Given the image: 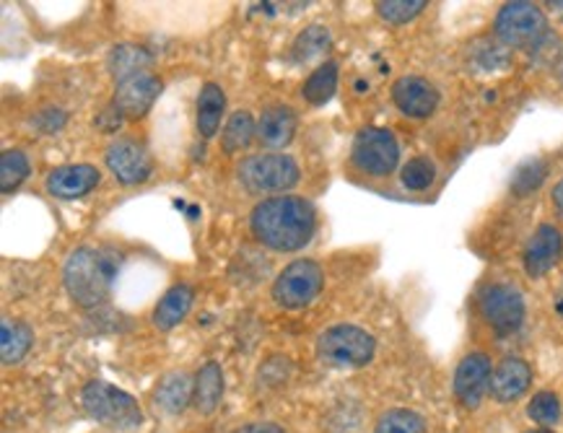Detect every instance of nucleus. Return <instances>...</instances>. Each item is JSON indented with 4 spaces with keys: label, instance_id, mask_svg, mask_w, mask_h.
Wrapping results in <instances>:
<instances>
[{
    "label": "nucleus",
    "instance_id": "1",
    "mask_svg": "<svg viewBox=\"0 0 563 433\" xmlns=\"http://www.w3.org/2000/svg\"><path fill=\"white\" fill-rule=\"evenodd\" d=\"M250 229L255 240L273 252L305 249L317 231V211L299 195H276L255 206Z\"/></svg>",
    "mask_w": 563,
    "mask_h": 433
},
{
    "label": "nucleus",
    "instance_id": "2",
    "mask_svg": "<svg viewBox=\"0 0 563 433\" xmlns=\"http://www.w3.org/2000/svg\"><path fill=\"white\" fill-rule=\"evenodd\" d=\"M122 257L104 247H78L63 265V286L84 309H97L112 299Z\"/></svg>",
    "mask_w": 563,
    "mask_h": 433
},
{
    "label": "nucleus",
    "instance_id": "3",
    "mask_svg": "<svg viewBox=\"0 0 563 433\" xmlns=\"http://www.w3.org/2000/svg\"><path fill=\"white\" fill-rule=\"evenodd\" d=\"M84 410L93 421L112 431H139L143 425V410L133 395L110 385V381H89L81 392Z\"/></svg>",
    "mask_w": 563,
    "mask_h": 433
},
{
    "label": "nucleus",
    "instance_id": "4",
    "mask_svg": "<svg viewBox=\"0 0 563 433\" xmlns=\"http://www.w3.org/2000/svg\"><path fill=\"white\" fill-rule=\"evenodd\" d=\"M494 34L504 47L511 49H536L543 45L551 34L545 11L527 0H511L504 3L494 19Z\"/></svg>",
    "mask_w": 563,
    "mask_h": 433
},
{
    "label": "nucleus",
    "instance_id": "5",
    "mask_svg": "<svg viewBox=\"0 0 563 433\" xmlns=\"http://www.w3.org/2000/svg\"><path fill=\"white\" fill-rule=\"evenodd\" d=\"M377 353V341L372 332L356 324H335L324 330L317 341V356L322 364L338 366V369H358L366 366Z\"/></svg>",
    "mask_w": 563,
    "mask_h": 433
},
{
    "label": "nucleus",
    "instance_id": "6",
    "mask_svg": "<svg viewBox=\"0 0 563 433\" xmlns=\"http://www.w3.org/2000/svg\"><path fill=\"white\" fill-rule=\"evenodd\" d=\"M240 185L250 195L286 192L299 185L301 171L294 156L288 154H255L247 156L236 169Z\"/></svg>",
    "mask_w": 563,
    "mask_h": 433
},
{
    "label": "nucleus",
    "instance_id": "7",
    "mask_svg": "<svg viewBox=\"0 0 563 433\" xmlns=\"http://www.w3.org/2000/svg\"><path fill=\"white\" fill-rule=\"evenodd\" d=\"M351 162L366 177H389L400 164V143L393 130L364 127L353 138Z\"/></svg>",
    "mask_w": 563,
    "mask_h": 433
},
{
    "label": "nucleus",
    "instance_id": "8",
    "mask_svg": "<svg viewBox=\"0 0 563 433\" xmlns=\"http://www.w3.org/2000/svg\"><path fill=\"white\" fill-rule=\"evenodd\" d=\"M324 286V273L320 263L314 259H294L291 265H286L278 273L276 284H273V301L284 309H305L317 301V296L322 293Z\"/></svg>",
    "mask_w": 563,
    "mask_h": 433
},
{
    "label": "nucleus",
    "instance_id": "9",
    "mask_svg": "<svg viewBox=\"0 0 563 433\" xmlns=\"http://www.w3.org/2000/svg\"><path fill=\"white\" fill-rule=\"evenodd\" d=\"M478 312L496 335H511L525 322V296L511 284H488L478 293Z\"/></svg>",
    "mask_w": 563,
    "mask_h": 433
},
{
    "label": "nucleus",
    "instance_id": "10",
    "mask_svg": "<svg viewBox=\"0 0 563 433\" xmlns=\"http://www.w3.org/2000/svg\"><path fill=\"white\" fill-rule=\"evenodd\" d=\"M107 169L122 185H143L154 175V158L148 148L135 138H118L107 146Z\"/></svg>",
    "mask_w": 563,
    "mask_h": 433
},
{
    "label": "nucleus",
    "instance_id": "11",
    "mask_svg": "<svg viewBox=\"0 0 563 433\" xmlns=\"http://www.w3.org/2000/svg\"><path fill=\"white\" fill-rule=\"evenodd\" d=\"M162 91H164L162 78L146 70V74L130 76L125 81L114 84L110 104L122 114V120H141L151 112V107L156 104V99L162 97Z\"/></svg>",
    "mask_w": 563,
    "mask_h": 433
},
{
    "label": "nucleus",
    "instance_id": "12",
    "mask_svg": "<svg viewBox=\"0 0 563 433\" xmlns=\"http://www.w3.org/2000/svg\"><path fill=\"white\" fill-rule=\"evenodd\" d=\"M490 377H494V366H490V358L486 353H467V356L460 360L457 371H454L452 385L460 406L467 410L478 408L486 392H490Z\"/></svg>",
    "mask_w": 563,
    "mask_h": 433
},
{
    "label": "nucleus",
    "instance_id": "13",
    "mask_svg": "<svg viewBox=\"0 0 563 433\" xmlns=\"http://www.w3.org/2000/svg\"><path fill=\"white\" fill-rule=\"evenodd\" d=\"M393 102L406 118L426 120L439 110L442 93L429 78L423 76H402L393 84Z\"/></svg>",
    "mask_w": 563,
    "mask_h": 433
},
{
    "label": "nucleus",
    "instance_id": "14",
    "mask_svg": "<svg viewBox=\"0 0 563 433\" xmlns=\"http://www.w3.org/2000/svg\"><path fill=\"white\" fill-rule=\"evenodd\" d=\"M561 257H563V236L559 226H553V223H540L536 234L530 236V242H527L525 247V255H522L525 273L530 278H543L561 263Z\"/></svg>",
    "mask_w": 563,
    "mask_h": 433
},
{
    "label": "nucleus",
    "instance_id": "15",
    "mask_svg": "<svg viewBox=\"0 0 563 433\" xmlns=\"http://www.w3.org/2000/svg\"><path fill=\"white\" fill-rule=\"evenodd\" d=\"M102 182V171L91 164H65V166H55L53 171L47 175V192L53 198L60 200H76L89 195L93 187Z\"/></svg>",
    "mask_w": 563,
    "mask_h": 433
},
{
    "label": "nucleus",
    "instance_id": "16",
    "mask_svg": "<svg viewBox=\"0 0 563 433\" xmlns=\"http://www.w3.org/2000/svg\"><path fill=\"white\" fill-rule=\"evenodd\" d=\"M532 385V366L525 358L507 356L499 366L494 369L490 377V397L501 406H509L522 397Z\"/></svg>",
    "mask_w": 563,
    "mask_h": 433
},
{
    "label": "nucleus",
    "instance_id": "17",
    "mask_svg": "<svg viewBox=\"0 0 563 433\" xmlns=\"http://www.w3.org/2000/svg\"><path fill=\"white\" fill-rule=\"evenodd\" d=\"M299 130V118L291 107L276 104L268 107L257 120V138L268 148H286Z\"/></svg>",
    "mask_w": 563,
    "mask_h": 433
},
{
    "label": "nucleus",
    "instance_id": "18",
    "mask_svg": "<svg viewBox=\"0 0 563 433\" xmlns=\"http://www.w3.org/2000/svg\"><path fill=\"white\" fill-rule=\"evenodd\" d=\"M192 301H195V288L187 286V284H177L172 286L167 293L158 299V304L154 307V314H151V320L162 332H169L175 330L177 324L185 322V317L190 314L192 309Z\"/></svg>",
    "mask_w": 563,
    "mask_h": 433
},
{
    "label": "nucleus",
    "instance_id": "19",
    "mask_svg": "<svg viewBox=\"0 0 563 433\" xmlns=\"http://www.w3.org/2000/svg\"><path fill=\"white\" fill-rule=\"evenodd\" d=\"M223 112H227V93L219 84H206L198 93V112H195V125H198L200 138H213L219 135Z\"/></svg>",
    "mask_w": 563,
    "mask_h": 433
},
{
    "label": "nucleus",
    "instance_id": "20",
    "mask_svg": "<svg viewBox=\"0 0 563 433\" xmlns=\"http://www.w3.org/2000/svg\"><path fill=\"white\" fill-rule=\"evenodd\" d=\"M223 397V371L216 360L200 366V371L195 374V392H192V406L198 413L211 415L216 408L221 406Z\"/></svg>",
    "mask_w": 563,
    "mask_h": 433
},
{
    "label": "nucleus",
    "instance_id": "21",
    "mask_svg": "<svg viewBox=\"0 0 563 433\" xmlns=\"http://www.w3.org/2000/svg\"><path fill=\"white\" fill-rule=\"evenodd\" d=\"M192 392H195V379H190V374L185 371H172L158 381L156 387V406L164 410V413L177 415L192 402Z\"/></svg>",
    "mask_w": 563,
    "mask_h": 433
},
{
    "label": "nucleus",
    "instance_id": "22",
    "mask_svg": "<svg viewBox=\"0 0 563 433\" xmlns=\"http://www.w3.org/2000/svg\"><path fill=\"white\" fill-rule=\"evenodd\" d=\"M151 60H154V57H151L146 47H141V45H114L110 49V55H107V68H110L114 81L120 84L130 76L146 74Z\"/></svg>",
    "mask_w": 563,
    "mask_h": 433
},
{
    "label": "nucleus",
    "instance_id": "23",
    "mask_svg": "<svg viewBox=\"0 0 563 433\" xmlns=\"http://www.w3.org/2000/svg\"><path fill=\"white\" fill-rule=\"evenodd\" d=\"M338 78H341V70H338L335 60H324L322 65H317L312 74H309L305 86H301L305 102L312 107L328 104L338 91Z\"/></svg>",
    "mask_w": 563,
    "mask_h": 433
},
{
    "label": "nucleus",
    "instance_id": "24",
    "mask_svg": "<svg viewBox=\"0 0 563 433\" xmlns=\"http://www.w3.org/2000/svg\"><path fill=\"white\" fill-rule=\"evenodd\" d=\"M34 332L26 322H3L0 327V358L3 364H19L32 351Z\"/></svg>",
    "mask_w": 563,
    "mask_h": 433
},
{
    "label": "nucleus",
    "instance_id": "25",
    "mask_svg": "<svg viewBox=\"0 0 563 433\" xmlns=\"http://www.w3.org/2000/svg\"><path fill=\"white\" fill-rule=\"evenodd\" d=\"M257 135V122L247 110L234 112L227 122V127L221 130V148L227 154H236V151H244Z\"/></svg>",
    "mask_w": 563,
    "mask_h": 433
},
{
    "label": "nucleus",
    "instance_id": "26",
    "mask_svg": "<svg viewBox=\"0 0 563 433\" xmlns=\"http://www.w3.org/2000/svg\"><path fill=\"white\" fill-rule=\"evenodd\" d=\"M29 175H32V164H29L24 151H3V156H0V192L9 195L13 190H19V187L29 179Z\"/></svg>",
    "mask_w": 563,
    "mask_h": 433
},
{
    "label": "nucleus",
    "instance_id": "27",
    "mask_svg": "<svg viewBox=\"0 0 563 433\" xmlns=\"http://www.w3.org/2000/svg\"><path fill=\"white\" fill-rule=\"evenodd\" d=\"M330 29L322 26V24H314V26H307L305 32L299 34V37L294 40V47H291V55H294V63L305 65L309 60H314V57L324 55V49L330 47Z\"/></svg>",
    "mask_w": 563,
    "mask_h": 433
},
{
    "label": "nucleus",
    "instance_id": "28",
    "mask_svg": "<svg viewBox=\"0 0 563 433\" xmlns=\"http://www.w3.org/2000/svg\"><path fill=\"white\" fill-rule=\"evenodd\" d=\"M437 179V164L429 156H413L400 169V182L410 192H423L434 185Z\"/></svg>",
    "mask_w": 563,
    "mask_h": 433
},
{
    "label": "nucleus",
    "instance_id": "29",
    "mask_svg": "<svg viewBox=\"0 0 563 433\" xmlns=\"http://www.w3.org/2000/svg\"><path fill=\"white\" fill-rule=\"evenodd\" d=\"M545 175H548L545 158H538V156L536 158H527L525 164L517 166L515 177H511V192H515L517 198L532 195L540 185H543Z\"/></svg>",
    "mask_w": 563,
    "mask_h": 433
},
{
    "label": "nucleus",
    "instance_id": "30",
    "mask_svg": "<svg viewBox=\"0 0 563 433\" xmlns=\"http://www.w3.org/2000/svg\"><path fill=\"white\" fill-rule=\"evenodd\" d=\"M374 433H426V421L416 410L395 408L379 418Z\"/></svg>",
    "mask_w": 563,
    "mask_h": 433
},
{
    "label": "nucleus",
    "instance_id": "31",
    "mask_svg": "<svg viewBox=\"0 0 563 433\" xmlns=\"http://www.w3.org/2000/svg\"><path fill=\"white\" fill-rule=\"evenodd\" d=\"M426 5H429L426 0H379L377 13L379 19L387 21V24L402 26L421 16Z\"/></svg>",
    "mask_w": 563,
    "mask_h": 433
},
{
    "label": "nucleus",
    "instance_id": "32",
    "mask_svg": "<svg viewBox=\"0 0 563 433\" xmlns=\"http://www.w3.org/2000/svg\"><path fill=\"white\" fill-rule=\"evenodd\" d=\"M527 415L532 418L538 425H555L561 421V400L553 392H538L527 406Z\"/></svg>",
    "mask_w": 563,
    "mask_h": 433
},
{
    "label": "nucleus",
    "instance_id": "33",
    "mask_svg": "<svg viewBox=\"0 0 563 433\" xmlns=\"http://www.w3.org/2000/svg\"><path fill=\"white\" fill-rule=\"evenodd\" d=\"M65 120H68V118H65L63 110H57V107H45V110H40L37 114H34L32 125L37 127L40 133L53 135L65 125Z\"/></svg>",
    "mask_w": 563,
    "mask_h": 433
},
{
    "label": "nucleus",
    "instance_id": "34",
    "mask_svg": "<svg viewBox=\"0 0 563 433\" xmlns=\"http://www.w3.org/2000/svg\"><path fill=\"white\" fill-rule=\"evenodd\" d=\"M231 433H286V431L276 423H247V425H242V429H236Z\"/></svg>",
    "mask_w": 563,
    "mask_h": 433
},
{
    "label": "nucleus",
    "instance_id": "35",
    "mask_svg": "<svg viewBox=\"0 0 563 433\" xmlns=\"http://www.w3.org/2000/svg\"><path fill=\"white\" fill-rule=\"evenodd\" d=\"M551 203H553V208H555V213H559L561 219H563V179H559V185L553 187Z\"/></svg>",
    "mask_w": 563,
    "mask_h": 433
},
{
    "label": "nucleus",
    "instance_id": "36",
    "mask_svg": "<svg viewBox=\"0 0 563 433\" xmlns=\"http://www.w3.org/2000/svg\"><path fill=\"white\" fill-rule=\"evenodd\" d=\"M555 81H559L561 86H563V49H561V55H559V60H555Z\"/></svg>",
    "mask_w": 563,
    "mask_h": 433
},
{
    "label": "nucleus",
    "instance_id": "37",
    "mask_svg": "<svg viewBox=\"0 0 563 433\" xmlns=\"http://www.w3.org/2000/svg\"><path fill=\"white\" fill-rule=\"evenodd\" d=\"M548 5H551V11L555 13V16L563 19V0H553V3H548Z\"/></svg>",
    "mask_w": 563,
    "mask_h": 433
},
{
    "label": "nucleus",
    "instance_id": "38",
    "mask_svg": "<svg viewBox=\"0 0 563 433\" xmlns=\"http://www.w3.org/2000/svg\"><path fill=\"white\" fill-rule=\"evenodd\" d=\"M527 433H553V431H548V429H536V431H527Z\"/></svg>",
    "mask_w": 563,
    "mask_h": 433
},
{
    "label": "nucleus",
    "instance_id": "39",
    "mask_svg": "<svg viewBox=\"0 0 563 433\" xmlns=\"http://www.w3.org/2000/svg\"><path fill=\"white\" fill-rule=\"evenodd\" d=\"M555 309H559V312L563 314V301H561V304H555Z\"/></svg>",
    "mask_w": 563,
    "mask_h": 433
}]
</instances>
